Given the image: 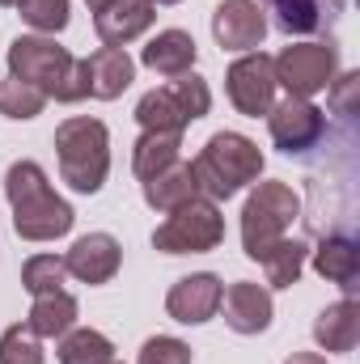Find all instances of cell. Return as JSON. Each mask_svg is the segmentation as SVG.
<instances>
[{
	"instance_id": "1",
	"label": "cell",
	"mask_w": 360,
	"mask_h": 364,
	"mask_svg": "<svg viewBox=\"0 0 360 364\" xmlns=\"http://www.w3.org/2000/svg\"><path fill=\"white\" fill-rule=\"evenodd\" d=\"M4 195L13 208V229L26 242H55L77 225V212L55 186L47 182V170L38 161H13L4 174Z\"/></svg>"
},
{
	"instance_id": "2",
	"label": "cell",
	"mask_w": 360,
	"mask_h": 364,
	"mask_svg": "<svg viewBox=\"0 0 360 364\" xmlns=\"http://www.w3.org/2000/svg\"><path fill=\"white\" fill-rule=\"evenodd\" d=\"M9 77L43 90L55 102H85V60H73L51 34H17L9 43Z\"/></svg>"
},
{
	"instance_id": "3",
	"label": "cell",
	"mask_w": 360,
	"mask_h": 364,
	"mask_svg": "<svg viewBox=\"0 0 360 364\" xmlns=\"http://www.w3.org/2000/svg\"><path fill=\"white\" fill-rule=\"evenodd\" d=\"M195 182H199V195L221 203V199H233L242 186H255L263 174V149L242 136V132H216L199 157L191 161Z\"/></svg>"
},
{
	"instance_id": "4",
	"label": "cell",
	"mask_w": 360,
	"mask_h": 364,
	"mask_svg": "<svg viewBox=\"0 0 360 364\" xmlns=\"http://www.w3.org/2000/svg\"><path fill=\"white\" fill-rule=\"evenodd\" d=\"M55 157H60V178L77 195H97L110 174V132L102 119L77 114L55 127Z\"/></svg>"
},
{
	"instance_id": "5",
	"label": "cell",
	"mask_w": 360,
	"mask_h": 364,
	"mask_svg": "<svg viewBox=\"0 0 360 364\" xmlns=\"http://www.w3.org/2000/svg\"><path fill=\"white\" fill-rule=\"evenodd\" d=\"M301 216V199L288 182H255L242 208V250L246 259H259L271 242L288 237L292 220Z\"/></svg>"
},
{
	"instance_id": "6",
	"label": "cell",
	"mask_w": 360,
	"mask_h": 364,
	"mask_svg": "<svg viewBox=\"0 0 360 364\" xmlns=\"http://www.w3.org/2000/svg\"><path fill=\"white\" fill-rule=\"evenodd\" d=\"M208 110H212L208 81L195 73H182V77H170L162 90H149L136 102V123L144 132H182L195 119H203Z\"/></svg>"
},
{
	"instance_id": "7",
	"label": "cell",
	"mask_w": 360,
	"mask_h": 364,
	"mask_svg": "<svg viewBox=\"0 0 360 364\" xmlns=\"http://www.w3.org/2000/svg\"><path fill=\"white\" fill-rule=\"evenodd\" d=\"M221 242H225V216L203 195H195L191 203L166 212V220L153 229V246L162 255H208Z\"/></svg>"
},
{
	"instance_id": "8",
	"label": "cell",
	"mask_w": 360,
	"mask_h": 364,
	"mask_svg": "<svg viewBox=\"0 0 360 364\" xmlns=\"http://www.w3.org/2000/svg\"><path fill=\"white\" fill-rule=\"evenodd\" d=\"M275 85H284L288 97H314L322 93L339 73V51L331 43H292L271 60Z\"/></svg>"
},
{
	"instance_id": "9",
	"label": "cell",
	"mask_w": 360,
	"mask_h": 364,
	"mask_svg": "<svg viewBox=\"0 0 360 364\" xmlns=\"http://www.w3.org/2000/svg\"><path fill=\"white\" fill-rule=\"evenodd\" d=\"M327 132V114L309 102V97H284L271 102L268 110V136L280 153H309Z\"/></svg>"
},
{
	"instance_id": "10",
	"label": "cell",
	"mask_w": 360,
	"mask_h": 364,
	"mask_svg": "<svg viewBox=\"0 0 360 364\" xmlns=\"http://www.w3.org/2000/svg\"><path fill=\"white\" fill-rule=\"evenodd\" d=\"M225 93H229V102H233L238 114H246V119L268 114L271 102H275L271 55H263V51H242L229 64V73H225Z\"/></svg>"
},
{
	"instance_id": "11",
	"label": "cell",
	"mask_w": 360,
	"mask_h": 364,
	"mask_svg": "<svg viewBox=\"0 0 360 364\" xmlns=\"http://www.w3.org/2000/svg\"><path fill=\"white\" fill-rule=\"evenodd\" d=\"M268 34V13L259 0H221L212 13V38L225 51H259Z\"/></svg>"
},
{
	"instance_id": "12",
	"label": "cell",
	"mask_w": 360,
	"mask_h": 364,
	"mask_svg": "<svg viewBox=\"0 0 360 364\" xmlns=\"http://www.w3.org/2000/svg\"><path fill=\"white\" fill-rule=\"evenodd\" d=\"M221 292H225V284L212 272L182 275L179 284L166 292V314L174 322H182V326H203V322H212L221 314Z\"/></svg>"
},
{
	"instance_id": "13",
	"label": "cell",
	"mask_w": 360,
	"mask_h": 364,
	"mask_svg": "<svg viewBox=\"0 0 360 364\" xmlns=\"http://www.w3.org/2000/svg\"><path fill=\"white\" fill-rule=\"evenodd\" d=\"M123 267V246L110 233H85L64 255V272L81 284H110Z\"/></svg>"
},
{
	"instance_id": "14",
	"label": "cell",
	"mask_w": 360,
	"mask_h": 364,
	"mask_svg": "<svg viewBox=\"0 0 360 364\" xmlns=\"http://www.w3.org/2000/svg\"><path fill=\"white\" fill-rule=\"evenodd\" d=\"M221 309H225V326L233 335H263L275 318V305H271V292L263 284H250V279H238L221 292Z\"/></svg>"
},
{
	"instance_id": "15",
	"label": "cell",
	"mask_w": 360,
	"mask_h": 364,
	"mask_svg": "<svg viewBox=\"0 0 360 364\" xmlns=\"http://www.w3.org/2000/svg\"><path fill=\"white\" fill-rule=\"evenodd\" d=\"M153 21H157V4H149V0H106L93 13V30L106 47H127Z\"/></svg>"
},
{
	"instance_id": "16",
	"label": "cell",
	"mask_w": 360,
	"mask_h": 364,
	"mask_svg": "<svg viewBox=\"0 0 360 364\" xmlns=\"http://www.w3.org/2000/svg\"><path fill=\"white\" fill-rule=\"evenodd\" d=\"M85 81H90V97L115 102L119 93L136 81V60L123 47H97L85 60Z\"/></svg>"
},
{
	"instance_id": "17",
	"label": "cell",
	"mask_w": 360,
	"mask_h": 364,
	"mask_svg": "<svg viewBox=\"0 0 360 364\" xmlns=\"http://www.w3.org/2000/svg\"><path fill=\"white\" fill-rule=\"evenodd\" d=\"M195 60H199V47L186 30H157L140 51V64L157 77H182L195 68Z\"/></svg>"
},
{
	"instance_id": "18",
	"label": "cell",
	"mask_w": 360,
	"mask_h": 364,
	"mask_svg": "<svg viewBox=\"0 0 360 364\" xmlns=\"http://www.w3.org/2000/svg\"><path fill=\"white\" fill-rule=\"evenodd\" d=\"M314 343H318L322 352H335V356L352 352L360 343V305L352 296L327 305V309L314 318Z\"/></svg>"
},
{
	"instance_id": "19",
	"label": "cell",
	"mask_w": 360,
	"mask_h": 364,
	"mask_svg": "<svg viewBox=\"0 0 360 364\" xmlns=\"http://www.w3.org/2000/svg\"><path fill=\"white\" fill-rule=\"evenodd\" d=\"M140 191H144V203H149L153 212H174V208L191 203V199L199 195V182H195L191 161H174V166H166L162 174H153V178L140 182Z\"/></svg>"
},
{
	"instance_id": "20",
	"label": "cell",
	"mask_w": 360,
	"mask_h": 364,
	"mask_svg": "<svg viewBox=\"0 0 360 364\" xmlns=\"http://www.w3.org/2000/svg\"><path fill=\"white\" fill-rule=\"evenodd\" d=\"M314 272L322 275V279H331V284H339V288H356V275H360V246L356 237H348V233H331V237H322L318 242V250H314Z\"/></svg>"
},
{
	"instance_id": "21",
	"label": "cell",
	"mask_w": 360,
	"mask_h": 364,
	"mask_svg": "<svg viewBox=\"0 0 360 364\" xmlns=\"http://www.w3.org/2000/svg\"><path fill=\"white\" fill-rule=\"evenodd\" d=\"M77 314H81L77 296L60 288V292H43V296L30 301L26 326H30L38 339H60V335H68V331L77 326Z\"/></svg>"
},
{
	"instance_id": "22",
	"label": "cell",
	"mask_w": 360,
	"mask_h": 364,
	"mask_svg": "<svg viewBox=\"0 0 360 364\" xmlns=\"http://www.w3.org/2000/svg\"><path fill=\"white\" fill-rule=\"evenodd\" d=\"M174 161H182V132H140V140L132 149V174L136 178H153Z\"/></svg>"
},
{
	"instance_id": "23",
	"label": "cell",
	"mask_w": 360,
	"mask_h": 364,
	"mask_svg": "<svg viewBox=\"0 0 360 364\" xmlns=\"http://www.w3.org/2000/svg\"><path fill=\"white\" fill-rule=\"evenodd\" d=\"M305 242H297V237H280V242H271L268 250L255 259L263 272H268V284L271 288H292L301 272H305Z\"/></svg>"
},
{
	"instance_id": "24",
	"label": "cell",
	"mask_w": 360,
	"mask_h": 364,
	"mask_svg": "<svg viewBox=\"0 0 360 364\" xmlns=\"http://www.w3.org/2000/svg\"><path fill=\"white\" fill-rule=\"evenodd\" d=\"M55 356H60V364H110L115 360V343L93 326H73L68 335H60Z\"/></svg>"
},
{
	"instance_id": "25",
	"label": "cell",
	"mask_w": 360,
	"mask_h": 364,
	"mask_svg": "<svg viewBox=\"0 0 360 364\" xmlns=\"http://www.w3.org/2000/svg\"><path fill=\"white\" fill-rule=\"evenodd\" d=\"M271 21L280 34L288 38H301V34H314L322 26V4L318 0H271Z\"/></svg>"
},
{
	"instance_id": "26",
	"label": "cell",
	"mask_w": 360,
	"mask_h": 364,
	"mask_svg": "<svg viewBox=\"0 0 360 364\" xmlns=\"http://www.w3.org/2000/svg\"><path fill=\"white\" fill-rule=\"evenodd\" d=\"M43 106H47V93H43V90L26 85V81H17V77L0 81V114H4V119L26 123V119H38V114H43Z\"/></svg>"
},
{
	"instance_id": "27",
	"label": "cell",
	"mask_w": 360,
	"mask_h": 364,
	"mask_svg": "<svg viewBox=\"0 0 360 364\" xmlns=\"http://www.w3.org/2000/svg\"><path fill=\"white\" fill-rule=\"evenodd\" d=\"M64 279H68V272H64V259H60V255H34V259L21 263V288H26L30 296L60 292Z\"/></svg>"
},
{
	"instance_id": "28",
	"label": "cell",
	"mask_w": 360,
	"mask_h": 364,
	"mask_svg": "<svg viewBox=\"0 0 360 364\" xmlns=\"http://www.w3.org/2000/svg\"><path fill=\"white\" fill-rule=\"evenodd\" d=\"M17 13H21V21L34 30V34H60L64 26H68V17H73V9H68V0H17Z\"/></svg>"
},
{
	"instance_id": "29",
	"label": "cell",
	"mask_w": 360,
	"mask_h": 364,
	"mask_svg": "<svg viewBox=\"0 0 360 364\" xmlns=\"http://www.w3.org/2000/svg\"><path fill=\"white\" fill-rule=\"evenodd\" d=\"M43 343L38 335L26 326V322H13L4 335H0V364H43Z\"/></svg>"
},
{
	"instance_id": "30",
	"label": "cell",
	"mask_w": 360,
	"mask_h": 364,
	"mask_svg": "<svg viewBox=\"0 0 360 364\" xmlns=\"http://www.w3.org/2000/svg\"><path fill=\"white\" fill-rule=\"evenodd\" d=\"M136 364H191V348L174 335H153V339H144Z\"/></svg>"
},
{
	"instance_id": "31",
	"label": "cell",
	"mask_w": 360,
	"mask_h": 364,
	"mask_svg": "<svg viewBox=\"0 0 360 364\" xmlns=\"http://www.w3.org/2000/svg\"><path fill=\"white\" fill-rule=\"evenodd\" d=\"M331 110L335 114H356V97H360V73H344L331 85Z\"/></svg>"
},
{
	"instance_id": "32",
	"label": "cell",
	"mask_w": 360,
	"mask_h": 364,
	"mask_svg": "<svg viewBox=\"0 0 360 364\" xmlns=\"http://www.w3.org/2000/svg\"><path fill=\"white\" fill-rule=\"evenodd\" d=\"M284 364H327V356H318V352H292Z\"/></svg>"
},
{
	"instance_id": "33",
	"label": "cell",
	"mask_w": 360,
	"mask_h": 364,
	"mask_svg": "<svg viewBox=\"0 0 360 364\" xmlns=\"http://www.w3.org/2000/svg\"><path fill=\"white\" fill-rule=\"evenodd\" d=\"M85 4H90L93 13H97V9H102V4H106V0H85Z\"/></svg>"
},
{
	"instance_id": "34",
	"label": "cell",
	"mask_w": 360,
	"mask_h": 364,
	"mask_svg": "<svg viewBox=\"0 0 360 364\" xmlns=\"http://www.w3.org/2000/svg\"><path fill=\"white\" fill-rule=\"evenodd\" d=\"M0 4H4V9H17V0H0Z\"/></svg>"
},
{
	"instance_id": "35",
	"label": "cell",
	"mask_w": 360,
	"mask_h": 364,
	"mask_svg": "<svg viewBox=\"0 0 360 364\" xmlns=\"http://www.w3.org/2000/svg\"><path fill=\"white\" fill-rule=\"evenodd\" d=\"M149 4H179V0H149Z\"/></svg>"
},
{
	"instance_id": "36",
	"label": "cell",
	"mask_w": 360,
	"mask_h": 364,
	"mask_svg": "<svg viewBox=\"0 0 360 364\" xmlns=\"http://www.w3.org/2000/svg\"><path fill=\"white\" fill-rule=\"evenodd\" d=\"M110 364H119V360H110Z\"/></svg>"
}]
</instances>
